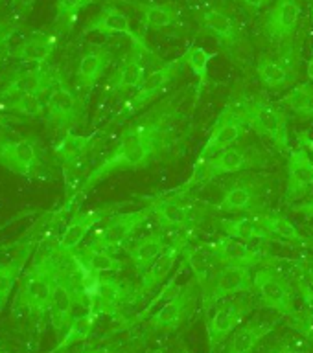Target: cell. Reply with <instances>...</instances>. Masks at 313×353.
Segmentation results:
<instances>
[{
    "label": "cell",
    "mask_w": 313,
    "mask_h": 353,
    "mask_svg": "<svg viewBox=\"0 0 313 353\" xmlns=\"http://www.w3.org/2000/svg\"><path fill=\"white\" fill-rule=\"evenodd\" d=\"M19 120H15V118H11V116H8L4 112V110L0 109V127H4V129H10L13 123H17Z\"/></svg>",
    "instance_id": "f5cc1de1"
},
{
    "label": "cell",
    "mask_w": 313,
    "mask_h": 353,
    "mask_svg": "<svg viewBox=\"0 0 313 353\" xmlns=\"http://www.w3.org/2000/svg\"><path fill=\"white\" fill-rule=\"evenodd\" d=\"M85 99L87 98H82L76 88H72L65 81V77H61L46 96L44 118L57 131H70L72 127L82 121Z\"/></svg>",
    "instance_id": "4fadbf2b"
},
{
    "label": "cell",
    "mask_w": 313,
    "mask_h": 353,
    "mask_svg": "<svg viewBox=\"0 0 313 353\" xmlns=\"http://www.w3.org/2000/svg\"><path fill=\"white\" fill-rule=\"evenodd\" d=\"M303 15L301 0H275L264 17L262 32L275 50L298 44L297 32Z\"/></svg>",
    "instance_id": "7c38bea8"
},
{
    "label": "cell",
    "mask_w": 313,
    "mask_h": 353,
    "mask_svg": "<svg viewBox=\"0 0 313 353\" xmlns=\"http://www.w3.org/2000/svg\"><path fill=\"white\" fill-rule=\"evenodd\" d=\"M126 4L140 11L142 15L144 30H164L181 21V8L173 2H133V0H124Z\"/></svg>",
    "instance_id": "f546056e"
},
{
    "label": "cell",
    "mask_w": 313,
    "mask_h": 353,
    "mask_svg": "<svg viewBox=\"0 0 313 353\" xmlns=\"http://www.w3.org/2000/svg\"><path fill=\"white\" fill-rule=\"evenodd\" d=\"M282 107L290 109L295 116L303 120H313V85L303 83L293 87L290 92L281 99Z\"/></svg>",
    "instance_id": "b9f144b4"
},
{
    "label": "cell",
    "mask_w": 313,
    "mask_h": 353,
    "mask_svg": "<svg viewBox=\"0 0 313 353\" xmlns=\"http://www.w3.org/2000/svg\"><path fill=\"white\" fill-rule=\"evenodd\" d=\"M254 291L265 307L282 314V319L295 311L292 287L278 272L269 267L254 270Z\"/></svg>",
    "instance_id": "ffe728a7"
},
{
    "label": "cell",
    "mask_w": 313,
    "mask_h": 353,
    "mask_svg": "<svg viewBox=\"0 0 313 353\" xmlns=\"http://www.w3.org/2000/svg\"><path fill=\"white\" fill-rule=\"evenodd\" d=\"M22 239H19V241H13V243H0V250H2V248H11V247H17V245H19V243H21Z\"/></svg>",
    "instance_id": "6f0895ef"
},
{
    "label": "cell",
    "mask_w": 313,
    "mask_h": 353,
    "mask_svg": "<svg viewBox=\"0 0 313 353\" xmlns=\"http://www.w3.org/2000/svg\"><path fill=\"white\" fill-rule=\"evenodd\" d=\"M19 26H17L15 22H10V21H0V52L4 48L6 44L10 43L13 35L17 33Z\"/></svg>",
    "instance_id": "bcb514c9"
},
{
    "label": "cell",
    "mask_w": 313,
    "mask_h": 353,
    "mask_svg": "<svg viewBox=\"0 0 313 353\" xmlns=\"http://www.w3.org/2000/svg\"><path fill=\"white\" fill-rule=\"evenodd\" d=\"M96 0H57L55 2V28L57 32H70L77 21V15Z\"/></svg>",
    "instance_id": "7bdbcfd3"
},
{
    "label": "cell",
    "mask_w": 313,
    "mask_h": 353,
    "mask_svg": "<svg viewBox=\"0 0 313 353\" xmlns=\"http://www.w3.org/2000/svg\"><path fill=\"white\" fill-rule=\"evenodd\" d=\"M83 35L88 33H99V35H126L131 39V43L135 48L142 50L148 55H155L153 50L149 48V44L146 43L142 33H138L137 30H133L129 17L113 4L104 6L91 21L83 26Z\"/></svg>",
    "instance_id": "d6986e66"
},
{
    "label": "cell",
    "mask_w": 313,
    "mask_h": 353,
    "mask_svg": "<svg viewBox=\"0 0 313 353\" xmlns=\"http://www.w3.org/2000/svg\"><path fill=\"white\" fill-rule=\"evenodd\" d=\"M251 311H253V302L247 296H231L221 300L207 322L209 352L214 353L240 327Z\"/></svg>",
    "instance_id": "5bb4252c"
},
{
    "label": "cell",
    "mask_w": 313,
    "mask_h": 353,
    "mask_svg": "<svg viewBox=\"0 0 313 353\" xmlns=\"http://www.w3.org/2000/svg\"><path fill=\"white\" fill-rule=\"evenodd\" d=\"M93 143L94 134H76V132L66 131L59 142L55 143L54 157L65 168H72L87 157L88 151L93 149Z\"/></svg>",
    "instance_id": "d590c367"
},
{
    "label": "cell",
    "mask_w": 313,
    "mask_h": 353,
    "mask_svg": "<svg viewBox=\"0 0 313 353\" xmlns=\"http://www.w3.org/2000/svg\"><path fill=\"white\" fill-rule=\"evenodd\" d=\"M57 48V35L55 33H32L17 44L10 52V57L26 65H43L48 63L52 54Z\"/></svg>",
    "instance_id": "4316f807"
},
{
    "label": "cell",
    "mask_w": 313,
    "mask_h": 353,
    "mask_svg": "<svg viewBox=\"0 0 313 353\" xmlns=\"http://www.w3.org/2000/svg\"><path fill=\"white\" fill-rule=\"evenodd\" d=\"M247 118H245V112L240 107V103H229L218 116V120L210 131V137L207 138L203 149L199 151L198 159H210L225 148H231L236 142H240L247 131Z\"/></svg>",
    "instance_id": "2e32d148"
},
{
    "label": "cell",
    "mask_w": 313,
    "mask_h": 353,
    "mask_svg": "<svg viewBox=\"0 0 313 353\" xmlns=\"http://www.w3.org/2000/svg\"><path fill=\"white\" fill-rule=\"evenodd\" d=\"M111 63H113V52L102 44L91 46L83 52L79 63H77L76 83L77 88L85 92V98H88V94L93 92L94 87L104 77Z\"/></svg>",
    "instance_id": "cb8c5ba5"
},
{
    "label": "cell",
    "mask_w": 313,
    "mask_h": 353,
    "mask_svg": "<svg viewBox=\"0 0 313 353\" xmlns=\"http://www.w3.org/2000/svg\"><path fill=\"white\" fill-rule=\"evenodd\" d=\"M33 247H35V239H22L17 245V250L11 254L10 258L0 263V307L8 302L13 287H15L19 276L24 272V267L28 265L30 258H32Z\"/></svg>",
    "instance_id": "f1b7e54d"
},
{
    "label": "cell",
    "mask_w": 313,
    "mask_h": 353,
    "mask_svg": "<svg viewBox=\"0 0 313 353\" xmlns=\"http://www.w3.org/2000/svg\"><path fill=\"white\" fill-rule=\"evenodd\" d=\"M292 210L295 214H303L306 215V217H313V197L308 199L306 203H301L297 204V206H293Z\"/></svg>",
    "instance_id": "681fc988"
},
{
    "label": "cell",
    "mask_w": 313,
    "mask_h": 353,
    "mask_svg": "<svg viewBox=\"0 0 313 353\" xmlns=\"http://www.w3.org/2000/svg\"><path fill=\"white\" fill-rule=\"evenodd\" d=\"M306 272H308L310 281H312V283H313V259H310L308 263H306Z\"/></svg>",
    "instance_id": "9f6ffc18"
},
{
    "label": "cell",
    "mask_w": 313,
    "mask_h": 353,
    "mask_svg": "<svg viewBox=\"0 0 313 353\" xmlns=\"http://www.w3.org/2000/svg\"><path fill=\"white\" fill-rule=\"evenodd\" d=\"M238 103L245 112L249 127L256 134L267 138L281 153H292L290 137H287V120L282 109L267 103L258 96H245Z\"/></svg>",
    "instance_id": "8992f818"
},
{
    "label": "cell",
    "mask_w": 313,
    "mask_h": 353,
    "mask_svg": "<svg viewBox=\"0 0 313 353\" xmlns=\"http://www.w3.org/2000/svg\"><path fill=\"white\" fill-rule=\"evenodd\" d=\"M99 314L94 311V309H87L85 313L76 314L74 319H72L70 325L66 327V331L63 333V336L57 342V346L52 350L50 353H59L63 350H68L77 342L87 341L91 333L94 331V325H96V320H98Z\"/></svg>",
    "instance_id": "ab89813d"
},
{
    "label": "cell",
    "mask_w": 313,
    "mask_h": 353,
    "mask_svg": "<svg viewBox=\"0 0 313 353\" xmlns=\"http://www.w3.org/2000/svg\"><path fill=\"white\" fill-rule=\"evenodd\" d=\"M254 219L258 221L260 225L264 226L265 230L269 232L271 237L276 241L292 243V245H310L308 237L303 236L297 226L293 225L292 221L284 217L282 214L276 212H260V214L253 215Z\"/></svg>",
    "instance_id": "e575fe53"
},
{
    "label": "cell",
    "mask_w": 313,
    "mask_h": 353,
    "mask_svg": "<svg viewBox=\"0 0 313 353\" xmlns=\"http://www.w3.org/2000/svg\"><path fill=\"white\" fill-rule=\"evenodd\" d=\"M192 230L177 232L171 241H168L166 248L162 250L159 258L155 259L153 265L149 267L142 276H140V287H138V298H144L151 294L157 287L164 285L166 280H170L171 270L176 269L177 261L182 258L184 248L190 245L192 239Z\"/></svg>",
    "instance_id": "ac0fdd59"
},
{
    "label": "cell",
    "mask_w": 313,
    "mask_h": 353,
    "mask_svg": "<svg viewBox=\"0 0 313 353\" xmlns=\"http://www.w3.org/2000/svg\"><path fill=\"white\" fill-rule=\"evenodd\" d=\"M76 259H79L87 269L98 272V274H107V272H120L124 269V261L116 258L115 254L105 248L93 247V245H85L82 250H74L70 252Z\"/></svg>",
    "instance_id": "74e56055"
},
{
    "label": "cell",
    "mask_w": 313,
    "mask_h": 353,
    "mask_svg": "<svg viewBox=\"0 0 313 353\" xmlns=\"http://www.w3.org/2000/svg\"><path fill=\"white\" fill-rule=\"evenodd\" d=\"M63 256L59 248H41L37 256L28 265L17 292L13 311L26 314L28 319L41 322L48 316V307L54 294L55 281L59 274Z\"/></svg>",
    "instance_id": "7a4b0ae2"
},
{
    "label": "cell",
    "mask_w": 313,
    "mask_h": 353,
    "mask_svg": "<svg viewBox=\"0 0 313 353\" xmlns=\"http://www.w3.org/2000/svg\"><path fill=\"white\" fill-rule=\"evenodd\" d=\"M153 215V206L148 204L135 212H124V214H113L93 232V237L88 245L98 248H105L115 252L116 248L126 245L129 237L146 225V221Z\"/></svg>",
    "instance_id": "8fae6325"
},
{
    "label": "cell",
    "mask_w": 313,
    "mask_h": 353,
    "mask_svg": "<svg viewBox=\"0 0 313 353\" xmlns=\"http://www.w3.org/2000/svg\"><path fill=\"white\" fill-rule=\"evenodd\" d=\"M286 203H295L313 186V160L304 148L293 149L287 159Z\"/></svg>",
    "instance_id": "d4e9b609"
},
{
    "label": "cell",
    "mask_w": 313,
    "mask_h": 353,
    "mask_svg": "<svg viewBox=\"0 0 313 353\" xmlns=\"http://www.w3.org/2000/svg\"><path fill=\"white\" fill-rule=\"evenodd\" d=\"M306 76H308L310 81L313 83V55H312V59L308 61V65H306Z\"/></svg>",
    "instance_id": "11a10c76"
},
{
    "label": "cell",
    "mask_w": 313,
    "mask_h": 353,
    "mask_svg": "<svg viewBox=\"0 0 313 353\" xmlns=\"http://www.w3.org/2000/svg\"><path fill=\"white\" fill-rule=\"evenodd\" d=\"M166 245H168V241L164 239V232H153V234L140 237L133 245H129L126 252L135 270L142 276L153 265L155 259L162 254Z\"/></svg>",
    "instance_id": "d6a6232c"
},
{
    "label": "cell",
    "mask_w": 313,
    "mask_h": 353,
    "mask_svg": "<svg viewBox=\"0 0 313 353\" xmlns=\"http://www.w3.org/2000/svg\"><path fill=\"white\" fill-rule=\"evenodd\" d=\"M265 353H304V350H301L298 346H293V344H278V346L269 347Z\"/></svg>",
    "instance_id": "7dc6e473"
},
{
    "label": "cell",
    "mask_w": 313,
    "mask_h": 353,
    "mask_svg": "<svg viewBox=\"0 0 313 353\" xmlns=\"http://www.w3.org/2000/svg\"><path fill=\"white\" fill-rule=\"evenodd\" d=\"M271 190V175L247 173L236 176L227 184L223 195L214 204L216 212L221 214H251L265 212V197Z\"/></svg>",
    "instance_id": "5b68a950"
},
{
    "label": "cell",
    "mask_w": 313,
    "mask_h": 353,
    "mask_svg": "<svg viewBox=\"0 0 313 353\" xmlns=\"http://www.w3.org/2000/svg\"><path fill=\"white\" fill-rule=\"evenodd\" d=\"M298 292L303 296V302L306 305V309L313 311V289H312V281L306 280V278H298L297 281Z\"/></svg>",
    "instance_id": "f6af8a7d"
},
{
    "label": "cell",
    "mask_w": 313,
    "mask_h": 353,
    "mask_svg": "<svg viewBox=\"0 0 313 353\" xmlns=\"http://www.w3.org/2000/svg\"><path fill=\"white\" fill-rule=\"evenodd\" d=\"M118 206H124V203L104 204V206H98V208L85 210V212H79V214L74 215V217L68 221V225L65 226L63 234H61L59 241H57V248L65 254H70L74 252V250H77V247L82 245L83 239H85L91 232L96 230L109 215L116 214Z\"/></svg>",
    "instance_id": "44dd1931"
},
{
    "label": "cell",
    "mask_w": 313,
    "mask_h": 353,
    "mask_svg": "<svg viewBox=\"0 0 313 353\" xmlns=\"http://www.w3.org/2000/svg\"><path fill=\"white\" fill-rule=\"evenodd\" d=\"M254 291V274L251 267L243 265H221L218 274L212 280L207 291L201 292L203 296L205 313L214 309L221 300L245 292Z\"/></svg>",
    "instance_id": "9a60e30c"
},
{
    "label": "cell",
    "mask_w": 313,
    "mask_h": 353,
    "mask_svg": "<svg viewBox=\"0 0 313 353\" xmlns=\"http://www.w3.org/2000/svg\"><path fill=\"white\" fill-rule=\"evenodd\" d=\"M286 324L295 330L301 336H304L306 341L313 344V311L310 309H303V311H293L287 316H284Z\"/></svg>",
    "instance_id": "ee69618b"
},
{
    "label": "cell",
    "mask_w": 313,
    "mask_h": 353,
    "mask_svg": "<svg viewBox=\"0 0 313 353\" xmlns=\"http://www.w3.org/2000/svg\"><path fill=\"white\" fill-rule=\"evenodd\" d=\"M10 55V52H0V68H2V65H4V59Z\"/></svg>",
    "instance_id": "680465c9"
},
{
    "label": "cell",
    "mask_w": 313,
    "mask_h": 353,
    "mask_svg": "<svg viewBox=\"0 0 313 353\" xmlns=\"http://www.w3.org/2000/svg\"><path fill=\"white\" fill-rule=\"evenodd\" d=\"M216 54L214 52H207L203 46H190L184 52V59H187V66L193 72V76L198 79L196 87H193V101L199 103L201 99V94L207 90V87L210 85V74H209V66L210 61L214 59Z\"/></svg>",
    "instance_id": "f35d334b"
},
{
    "label": "cell",
    "mask_w": 313,
    "mask_h": 353,
    "mask_svg": "<svg viewBox=\"0 0 313 353\" xmlns=\"http://www.w3.org/2000/svg\"><path fill=\"white\" fill-rule=\"evenodd\" d=\"M271 164V154L256 143H243V145H231L225 148L214 157L205 160H196L192 175L184 184H181L171 192L184 193L187 190L205 182H210L223 175H234L249 170H262Z\"/></svg>",
    "instance_id": "3957f363"
},
{
    "label": "cell",
    "mask_w": 313,
    "mask_h": 353,
    "mask_svg": "<svg viewBox=\"0 0 313 353\" xmlns=\"http://www.w3.org/2000/svg\"><path fill=\"white\" fill-rule=\"evenodd\" d=\"M278 325V320L273 322H247L240 325L227 342L225 352L223 353H254L258 344L264 341L265 336L271 335V331Z\"/></svg>",
    "instance_id": "1f68e13d"
},
{
    "label": "cell",
    "mask_w": 313,
    "mask_h": 353,
    "mask_svg": "<svg viewBox=\"0 0 313 353\" xmlns=\"http://www.w3.org/2000/svg\"><path fill=\"white\" fill-rule=\"evenodd\" d=\"M220 230L223 236L234 237V239H242V241H264V239H273L271 234L265 230L264 226L260 225L258 221L251 217H223L218 221Z\"/></svg>",
    "instance_id": "8d00e7d4"
},
{
    "label": "cell",
    "mask_w": 313,
    "mask_h": 353,
    "mask_svg": "<svg viewBox=\"0 0 313 353\" xmlns=\"http://www.w3.org/2000/svg\"><path fill=\"white\" fill-rule=\"evenodd\" d=\"M82 353H122L120 350L116 347H91V350H85Z\"/></svg>",
    "instance_id": "db71d44e"
},
{
    "label": "cell",
    "mask_w": 313,
    "mask_h": 353,
    "mask_svg": "<svg viewBox=\"0 0 313 353\" xmlns=\"http://www.w3.org/2000/svg\"><path fill=\"white\" fill-rule=\"evenodd\" d=\"M149 204L153 206V217L164 230L181 232L193 228L198 208L181 201V193H173L170 190V193L151 199Z\"/></svg>",
    "instance_id": "7402d4cb"
},
{
    "label": "cell",
    "mask_w": 313,
    "mask_h": 353,
    "mask_svg": "<svg viewBox=\"0 0 313 353\" xmlns=\"http://www.w3.org/2000/svg\"><path fill=\"white\" fill-rule=\"evenodd\" d=\"M146 55H148L146 52L133 46L131 52L122 59L120 65L116 66L115 74L111 76L109 83H107V92L118 94L140 87V83L146 77V63H144Z\"/></svg>",
    "instance_id": "484cf974"
},
{
    "label": "cell",
    "mask_w": 313,
    "mask_h": 353,
    "mask_svg": "<svg viewBox=\"0 0 313 353\" xmlns=\"http://www.w3.org/2000/svg\"><path fill=\"white\" fill-rule=\"evenodd\" d=\"M210 250L214 254L220 265H243V267H256L264 261H269L271 256L260 248L249 247L247 241L223 236L216 241L209 243Z\"/></svg>",
    "instance_id": "603a6c76"
},
{
    "label": "cell",
    "mask_w": 313,
    "mask_h": 353,
    "mask_svg": "<svg viewBox=\"0 0 313 353\" xmlns=\"http://www.w3.org/2000/svg\"><path fill=\"white\" fill-rule=\"evenodd\" d=\"M298 143H301V148H304L306 151H310V153L313 154V137H308V134H304V132H301L297 137Z\"/></svg>",
    "instance_id": "816d5d0a"
},
{
    "label": "cell",
    "mask_w": 313,
    "mask_h": 353,
    "mask_svg": "<svg viewBox=\"0 0 313 353\" xmlns=\"http://www.w3.org/2000/svg\"><path fill=\"white\" fill-rule=\"evenodd\" d=\"M182 261L190 267L193 280L198 281L201 292L207 291V287L212 283L221 267L210 250L209 243H198V245L190 243L182 252Z\"/></svg>",
    "instance_id": "83f0119b"
},
{
    "label": "cell",
    "mask_w": 313,
    "mask_h": 353,
    "mask_svg": "<svg viewBox=\"0 0 313 353\" xmlns=\"http://www.w3.org/2000/svg\"><path fill=\"white\" fill-rule=\"evenodd\" d=\"M0 165L26 179L44 175L43 145L35 137H8L0 132Z\"/></svg>",
    "instance_id": "ba28073f"
},
{
    "label": "cell",
    "mask_w": 313,
    "mask_h": 353,
    "mask_svg": "<svg viewBox=\"0 0 313 353\" xmlns=\"http://www.w3.org/2000/svg\"><path fill=\"white\" fill-rule=\"evenodd\" d=\"M33 4H35V0H13V6H15V10L19 11V15L24 17L32 11Z\"/></svg>",
    "instance_id": "c3c4849f"
},
{
    "label": "cell",
    "mask_w": 313,
    "mask_h": 353,
    "mask_svg": "<svg viewBox=\"0 0 313 353\" xmlns=\"http://www.w3.org/2000/svg\"><path fill=\"white\" fill-rule=\"evenodd\" d=\"M0 109L8 110L10 114L28 120H37L46 114V98L44 96H13V98L0 99Z\"/></svg>",
    "instance_id": "60d3db41"
},
{
    "label": "cell",
    "mask_w": 313,
    "mask_h": 353,
    "mask_svg": "<svg viewBox=\"0 0 313 353\" xmlns=\"http://www.w3.org/2000/svg\"><path fill=\"white\" fill-rule=\"evenodd\" d=\"M254 72L262 81V85L271 90H282L287 88L290 85L295 83L297 74L287 68L278 57H271V55H262L254 65Z\"/></svg>",
    "instance_id": "836d02e7"
},
{
    "label": "cell",
    "mask_w": 313,
    "mask_h": 353,
    "mask_svg": "<svg viewBox=\"0 0 313 353\" xmlns=\"http://www.w3.org/2000/svg\"><path fill=\"white\" fill-rule=\"evenodd\" d=\"M198 21L201 30L216 39L227 57L245 70L253 59V44L234 15L221 6H207L198 13Z\"/></svg>",
    "instance_id": "277c9868"
},
{
    "label": "cell",
    "mask_w": 313,
    "mask_h": 353,
    "mask_svg": "<svg viewBox=\"0 0 313 353\" xmlns=\"http://www.w3.org/2000/svg\"><path fill=\"white\" fill-rule=\"evenodd\" d=\"M82 300L79 289H77L76 278H74V269H72L70 254L63 256L57 281H55L54 294L48 307V319L52 322V327L57 335L65 333L66 327L70 325L72 319L76 316L74 309Z\"/></svg>",
    "instance_id": "30bf717a"
},
{
    "label": "cell",
    "mask_w": 313,
    "mask_h": 353,
    "mask_svg": "<svg viewBox=\"0 0 313 353\" xmlns=\"http://www.w3.org/2000/svg\"><path fill=\"white\" fill-rule=\"evenodd\" d=\"M61 77L63 76L57 72V68L50 66L48 63L33 65L32 68H26V70H17L8 77L4 87L0 88V99L24 96V94L46 98Z\"/></svg>",
    "instance_id": "e0dca14e"
},
{
    "label": "cell",
    "mask_w": 313,
    "mask_h": 353,
    "mask_svg": "<svg viewBox=\"0 0 313 353\" xmlns=\"http://www.w3.org/2000/svg\"><path fill=\"white\" fill-rule=\"evenodd\" d=\"M198 292H201V289L193 278L184 285L176 287L171 296L146 320V330L149 333H170L179 330L196 311Z\"/></svg>",
    "instance_id": "9c48e42d"
},
{
    "label": "cell",
    "mask_w": 313,
    "mask_h": 353,
    "mask_svg": "<svg viewBox=\"0 0 313 353\" xmlns=\"http://www.w3.org/2000/svg\"><path fill=\"white\" fill-rule=\"evenodd\" d=\"M188 88L190 87L166 96L129 123L120 134L115 149L85 176L68 204L85 197L93 188L113 173L146 170L153 164L181 157L193 129L192 116L184 109Z\"/></svg>",
    "instance_id": "6da1fadb"
},
{
    "label": "cell",
    "mask_w": 313,
    "mask_h": 353,
    "mask_svg": "<svg viewBox=\"0 0 313 353\" xmlns=\"http://www.w3.org/2000/svg\"><path fill=\"white\" fill-rule=\"evenodd\" d=\"M236 2L247 6L249 10H262V8H265V6L269 4L271 0H236Z\"/></svg>",
    "instance_id": "f907efd6"
},
{
    "label": "cell",
    "mask_w": 313,
    "mask_h": 353,
    "mask_svg": "<svg viewBox=\"0 0 313 353\" xmlns=\"http://www.w3.org/2000/svg\"><path fill=\"white\" fill-rule=\"evenodd\" d=\"M312 21H313V6H312Z\"/></svg>",
    "instance_id": "91938a15"
},
{
    "label": "cell",
    "mask_w": 313,
    "mask_h": 353,
    "mask_svg": "<svg viewBox=\"0 0 313 353\" xmlns=\"http://www.w3.org/2000/svg\"><path fill=\"white\" fill-rule=\"evenodd\" d=\"M127 296H129V292L122 281H118L116 278H104L99 274L98 285L94 289L88 309H94L98 314H116Z\"/></svg>",
    "instance_id": "4dcf8cb0"
},
{
    "label": "cell",
    "mask_w": 313,
    "mask_h": 353,
    "mask_svg": "<svg viewBox=\"0 0 313 353\" xmlns=\"http://www.w3.org/2000/svg\"><path fill=\"white\" fill-rule=\"evenodd\" d=\"M184 66H187V59H184V54H182L176 59L166 61L160 66L153 68L149 74H146L144 81L137 88V92L133 94L131 98L126 101V105L120 109V112L116 116V121L131 118V116L142 112L144 109H148L149 105L153 103L155 99H159L166 92V88L181 76Z\"/></svg>",
    "instance_id": "52a82bcc"
}]
</instances>
